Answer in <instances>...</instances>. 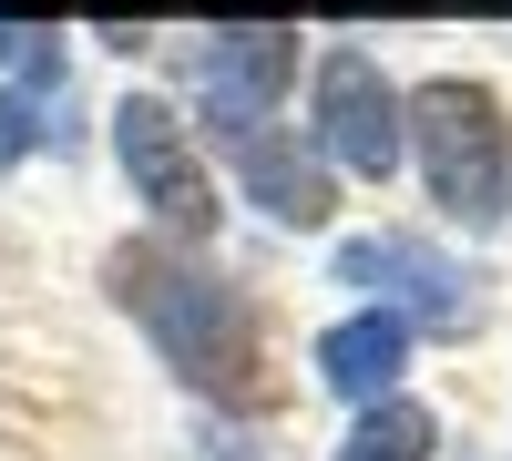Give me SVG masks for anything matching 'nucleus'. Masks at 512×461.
<instances>
[{"label":"nucleus","mask_w":512,"mask_h":461,"mask_svg":"<svg viewBox=\"0 0 512 461\" xmlns=\"http://www.w3.org/2000/svg\"><path fill=\"white\" fill-rule=\"evenodd\" d=\"M113 277H123V308L154 328V349L175 359L205 400L246 410L256 390H267V369H256V328H246V298H236L226 277H205V267H185V257H164V246H123Z\"/></svg>","instance_id":"f257e3e1"},{"label":"nucleus","mask_w":512,"mask_h":461,"mask_svg":"<svg viewBox=\"0 0 512 461\" xmlns=\"http://www.w3.org/2000/svg\"><path fill=\"white\" fill-rule=\"evenodd\" d=\"M420 134V175H431V205L451 226H502L512 216V123L482 82H431L410 103Z\"/></svg>","instance_id":"f03ea898"},{"label":"nucleus","mask_w":512,"mask_h":461,"mask_svg":"<svg viewBox=\"0 0 512 461\" xmlns=\"http://www.w3.org/2000/svg\"><path fill=\"white\" fill-rule=\"evenodd\" d=\"M113 154H123V175H134V195L175 236H216V185H205V164L185 154V123L164 113L154 93H134L113 113Z\"/></svg>","instance_id":"7ed1b4c3"},{"label":"nucleus","mask_w":512,"mask_h":461,"mask_svg":"<svg viewBox=\"0 0 512 461\" xmlns=\"http://www.w3.org/2000/svg\"><path fill=\"white\" fill-rule=\"evenodd\" d=\"M287 72H297V31H205V52H195V103H205V123H216L226 144H246L256 123L277 113Z\"/></svg>","instance_id":"20e7f679"},{"label":"nucleus","mask_w":512,"mask_h":461,"mask_svg":"<svg viewBox=\"0 0 512 461\" xmlns=\"http://www.w3.org/2000/svg\"><path fill=\"white\" fill-rule=\"evenodd\" d=\"M318 154H338L349 175H390L400 164V93L369 52L318 62Z\"/></svg>","instance_id":"39448f33"},{"label":"nucleus","mask_w":512,"mask_h":461,"mask_svg":"<svg viewBox=\"0 0 512 461\" xmlns=\"http://www.w3.org/2000/svg\"><path fill=\"white\" fill-rule=\"evenodd\" d=\"M390 277L410 318H431V328H461L472 318V267H451V257H420L410 236H359V246H338V287H379Z\"/></svg>","instance_id":"423d86ee"},{"label":"nucleus","mask_w":512,"mask_h":461,"mask_svg":"<svg viewBox=\"0 0 512 461\" xmlns=\"http://www.w3.org/2000/svg\"><path fill=\"white\" fill-rule=\"evenodd\" d=\"M318 369H328V390L338 400H390V380H400V369H410V318L400 308H359L349 328H328V339H318Z\"/></svg>","instance_id":"0eeeda50"},{"label":"nucleus","mask_w":512,"mask_h":461,"mask_svg":"<svg viewBox=\"0 0 512 461\" xmlns=\"http://www.w3.org/2000/svg\"><path fill=\"white\" fill-rule=\"evenodd\" d=\"M236 175H246L256 205H277V226H318V216H328L318 154H297L287 134H246V144H236Z\"/></svg>","instance_id":"6e6552de"},{"label":"nucleus","mask_w":512,"mask_h":461,"mask_svg":"<svg viewBox=\"0 0 512 461\" xmlns=\"http://www.w3.org/2000/svg\"><path fill=\"white\" fill-rule=\"evenodd\" d=\"M431 451H441L431 410H420V400H379L369 421H349V451H338V461H431Z\"/></svg>","instance_id":"1a4fd4ad"},{"label":"nucleus","mask_w":512,"mask_h":461,"mask_svg":"<svg viewBox=\"0 0 512 461\" xmlns=\"http://www.w3.org/2000/svg\"><path fill=\"white\" fill-rule=\"evenodd\" d=\"M11 144H31V103L0 93V164H11Z\"/></svg>","instance_id":"9d476101"}]
</instances>
